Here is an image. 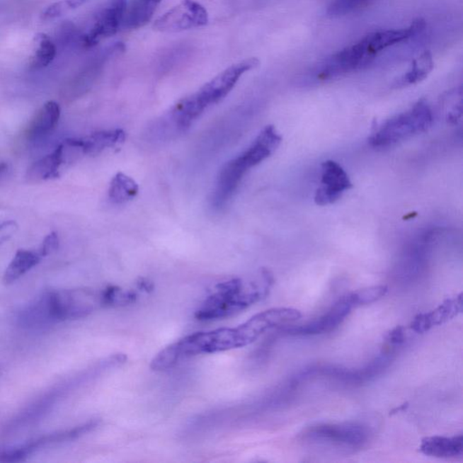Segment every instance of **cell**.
I'll list each match as a JSON object with an SVG mask.
<instances>
[{
	"label": "cell",
	"mask_w": 463,
	"mask_h": 463,
	"mask_svg": "<svg viewBox=\"0 0 463 463\" xmlns=\"http://www.w3.org/2000/svg\"><path fill=\"white\" fill-rule=\"evenodd\" d=\"M246 324L236 328L197 332L168 345L153 358L152 370L166 371L179 362L198 355L214 354L246 347L253 343Z\"/></svg>",
	"instance_id": "obj_1"
},
{
	"label": "cell",
	"mask_w": 463,
	"mask_h": 463,
	"mask_svg": "<svg viewBox=\"0 0 463 463\" xmlns=\"http://www.w3.org/2000/svg\"><path fill=\"white\" fill-rule=\"evenodd\" d=\"M273 283L268 270H263L260 280L246 282L236 278L218 283L195 311V317L201 321L230 317L265 298Z\"/></svg>",
	"instance_id": "obj_2"
},
{
	"label": "cell",
	"mask_w": 463,
	"mask_h": 463,
	"mask_svg": "<svg viewBox=\"0 0 463 463\" xmlns=\"http://www.w3.org/2000/svg\"><path fill=\"white\" fill-rule=\"evenodd\" d=\"M259 65L260 60L256 57L238 62L221 72L195 93L179 101L169 113V120L175 128L179 132L187 130L208 107L224 100L244 74Z\"/></svg>",
	"instance_id": "obj_3"
},
{
	"label": "cell",
	"mask_w": 463,
	"mask_h": 463,
	"mask_svg": "<svg viewBox=\"0 0 463 463\" xmlns=\"http://www.w3.org/2000/svg\"><path fill=\"white\" fill-rule=\"evenodd\" d=\"M282 139L275 126H266L246 151L228 161L218 175L212 198L214 207H224L233 197L247 171L272 156Z\"/></svg>",
	"instance_id": "obj_4"
},
{
	"label": "cell",
	"mask_w": 463,
	"mask_h": 463,
	"mask_svg": "<svg viewBox=\"0 0 463 463\" xmlns=\"http://www.w3.org/2000/svg\"><path fill=\"white\" fill-rule=\"evenodd\" d=\"M370 427L358 422L319 423L306 429L302 440L312 446L350 455L370 442Z\"/></svg>",
	"instance_id": "obj_5"
},
{
	"label": "cell",
	"mask_w": 463,
	"mask_h": 463,
	"mask_svg": "<svg viewBox=\"0 0 463 463\" xmlns=\"http://www.w3.org/2000/svg\"><path fill=\"white\" fill-rule=\"evenodd\" d=\"M433 120L431 108L425 100H420L406 113L387 120L368 139L375 149H387L412 137L426 132Z\"/></svg>",
	"instance_id": "obj_6"
},
{
	"label": "cell",
	"mask_w": 463,
	"mask_h": 463,
	"mask_svg": "<svg viewBox=\"0 0 463 463\" xmlns=\"http://www.w3.org/2000/svg\"><path fill=\"white\" fill-rule=\"evenodd\" d=\"M45 303L49 316L57 321L87 317L98 308L103 307L101 292L83 289L52 292Z\"/></svg>",
	"instance_id": "obj_7"
},
{
	"label": "cell",
	"mask_w": 463,
	"mask_h": 463,
	"mask_svg": "<svg viewBox=\"0 0 463 463\" xmlns=\"http://www.w3.org/2000/svg\"><path fill=\"white\" fill-rule=\"evenodd\" d=\"M208 22L210 16L203 5L197 0H181L156 19L154 28L163 33H178L205 27Z\"/></svg>",
	"instance_id": "obj_8"
},
{
	"label": "cell",
	"mask_w": 463,
	"mask_h": 463,
	"mask_svg": "<svg viewBox=\"0 0 463 463\" xmlns=\"http://www.w3.org/2000/svg\"><path fill=\"white\" fill-rule=\"evenodd\" d=\"M128 0H109L98 13L93 27L83 35L81 42L86 48L96 47L103 39L113 37L123 24Z\"/></svg>",
	"instance_id": "obj_9"
},
{
	"label": "cell",
	"mask_w": 463,
	"mask_h": 463,
	"mask_svg": "<svg viewBox=\"0 0 463 463\" xmlns=\"http://www.w3.org/2000/svg\"><path fill=\"white\" fill-rule=\"evenodd\" d=\"M353 309H355V305L348 293L341 297L321 317L314 319L307 324L287 326V327L280 328V332H283L289 336H314L328 333L338 328L350 314Z\"/></svg>",
	"instance_id": "obj_10"
},
{
	"label": "cell",
	"mask_w": 463,
	"mask_h": 463,
	"mask_svg": "<svg viewBox=\"0 0 463 463\" xmlns=\"http://www.w3.org/2000/svg\"><path fill=\"white\" fill-rule=\"evenodd\" d=\"M315 193V203L328 205L335 203L345 191L353 185L350 177L340 164L333 161H324L321 164V184Z\"/></svg>",
	"instance_id": "obj_11"
},
{
	"label": "cell",
	"mask_w": 463,
	"mask_h": 463,
	"mask_svg": "<svg viewBox=\"0 0 463 463\" xmlns=\"http://www.w3.org/2000/svg\"><path fill=\"white\" fill-rule=\"evenodd\" d=\"M425 28V21L422 18L416 19L410 27L396 30H383L372 33L358 41L362 50L370 61L384 49L401 43L413 37Z\"/></svg>",
	"instance_id": "obj_12"
},
{
	"label": "cell",
	"mask_w": 463,
	"mask_h": 463,
	"mask_svg": "<svg viewBox=\"0 0 463 463\" xmlns=\"http://www.w3.org/2000/svg\"><path fill=\"white\" fill-rule=\"evenodd\" d=\"M463 295L445 299L438 307L429 312L421 313L411 322L410 328L416 333H425L433 328L446 324L462 312Z\"/></svg>",
	"instance_id": "obj_13"
},
{
	"label": "cell",
	"mask_w": 463,
	"mask_h": 463,
	"mask_svg": "<svg viewBox=\"0 0 463 463\" xmlns=\"http://www.w3.org/2000/svg\"><path fill=\"white\" fill-rule=\"evenodd\" d=\"M420 451L425 455L435 458H462L463 436L459 435L452 437H425L421 442Z\"/></svg>",
	"instance_id": "obj_14"
},
{
	"label": "cell",
	"mask_w": 463,
	"mask_h": 463,
	"mask_svg": "<svg viewBox=\"0 0 463 463\" xmlns=\"http://www.w3.org/2000/svg\"><path fill=\"white\" fill-rule=\"evenodd\" d=\"M125 139V133L122 130H103L93 133L81 139H68L67 144L81 151L84 154H97L103 149L122 143Z\"/></svg>",
	"instance_id": "obj_15"
},
{
	"label": "cell",
	"mask_w": 463,
	"mask_h": 463,
	"mask_svg": "<svg viewBox=\"0 0 463 463\" xmlns=\"http://www.w3.org/2000/svg\"><path fill=\"white\" fill-rule=\"evenodd\" d=\"M162 0H128L123 27L130 30L145 27L151 22Z\"/></svg>",
	"instance_id": "obj_16"
},
{
	"label": "cell",
	"mask_w": 463,
	"mask_h": 463,
	"mask_svg": "<svg viewBox=\"0 0 463 463\" xmlns=\"http://www.w3.org/2000/svg\"><path fill=\"white\" fill-rule=\"evenodd\" d=\"M61 108L59 104L49 101L45 103L38 113L35 114V118L32 120L28 129V139H35L42 138V137L48 135L57 126L58 120L60 119Z\"/></svg>",
	"instance_id": "obj_17"
},
{
	"label": "cell",
	"mask_w": 463,
	"mask_h": 463,
	"mask_svg": "<svg viewBox=\"0 0 463 463\" xmlns=\"http://www.w3.org/2000/svg\"><path fill=\"white\" fill-rule=\"evenodd\" d=\"M65 161L64 147L61 144L53 153L39 159L28 168L27 178L29 182H39L57 178L58 171Z\"/></svg>",
	"instance_id": "obj_18"
},
{
	"label": "cell",
	"mask_w": 463,
	"mask_h": 463,
	"mask_svg": "<svg viewBox=\"0 0 463 463\" xmlns=\"http://www.w3.org/2000/svg\"><path fill=\"white\" fill-rule=\"evenodd\" d=\"M41 254L28 250H18L14 258L9 263L3 276L5 285H11L16 280L34 268L40 262Z\"/></svg>",
	"instance_id": "obj_19"
},
{
	"label": "cell",
	"mask_w": 463,
	"mask_h": 463,
	"mask_svg": "<svg viewBox=\"0 0 463 463\" xmlns=\"http://www.w3.org/2000/svg\"><path fill=\"white\" fill-rule=\"evenodd\" d=\"M433 55L429 51L423 52L415 58L408 72L401 78L397 86H406L420 83L429 76L433 69Z\"/></svg>",
	"instance_id": "obj_20"
},
{
	"label": "cell",
	"mask_w": 463,
	"mask_h": 463,
	"mask_svg": "<svg viewBox=\"0 0 463 463\" xmlns=\"http://www.w3.org/2000/svg\"><path fill=\"white\" fill-rule=\"evenodd\" d=\"M138 192V184L132 178L119 172L110 182L109 197L114 203L122 204L132 200Z\"/></svg>",
	"instance_id": "obj_21"
},
{
	"label": "cell",
	"mask_w": 463,
	"mask_h": 463,
	"mask_svg": "<svg viewBox=\"0 0 463 463\" xmlns=\"http://www.w3.org/2000/svg\"><path fill=\"white\" fill-rule=\"evenodd\" d=\"M35 54L32 57L31 65L35 69L48 67L55 60L57 47L53 41L44 33H39L35 37Z\"/></svg>",
	"instance_id": "obj_22"
},
{
	"label": "cell",
	"mask_w": 463,
	"mask_h": 463,
	"mask_svg": "<svg viewBox=\"0 0 463 463\" xmlns=\"http://www.w3.org/2000/svg\"><path fill=\"white\" fill-rule=\"evenodd\" d=\"M103 307H117L132 304L138 299V293L130 290H122L120 287L109 286L101 292Z\"/></svg>",
	"instance_id": "obj_23"
},
{
	"label": "cell",
	"mask_w": 463,
	"mask_h": 463,
	"mask_svg": "<svg viewBox=\"0 0 463 463\" xmlns=\"http://www.w3.org/2000/svg\"><path fill=\"white\" fill-rule=\"evenodd\" d=\"M388 292V287L386 285H376L357 290V291L348 293L355 307L371 304L378 299H382Z\"/></svg>",
	"instance_id": "obj_24"
},
{
	"label": "cell",
	"mask_w": 463,
	"mask_h": 463,
	"mask_svg": "<svg viewBox=\"0 0 463 463\" xmlns=\"http://www.w3.org/2000/svg\"><path fill=\"white\" fill-rule=\"evenodd\" d=\"M372 0H332L328 13L332 16L350 14L367 6Z\"/></svg>",
	"instance_id": "obj_25"
},
{
	"label": "cell",
	"mask_w": 463,
	"mask_h": 463,
	"mask_svg": "<svg viewBox=\"0 0 463 463\" xmlns=\"http://www.w3.org/2000/svg\"><path fill=\"white\" fill-rule=\"evenodd\" d=\"M69 9L65 0L64 1L55 2L45 9L43 14H42V19L45 21H54V19L64 16Z\"/></svg>",
	"instance_id": "obj_26"
},
{
	"label": "cell",
	"mask_w": 463,
	"mask_h": 463,
	"mask_svg": "<svg viewBox=\"0 0 463 463\" xmlns=\"http://www.w3.org/2000/svg\"><path fill=\"white\" fill-rule=\"evenodd\" d=\"M58 247H59V238H58L57 234L53 232V233L49 234L45 238L39 253L41 254L42 257L48 256L57 252Z\"/></svg>",
	"instance_id": "obj_27"
},
{
	"label": "cell",
	"mask_w": 463,
	"mask_h": 463,
	"mask_svg": "<svg viewBox=\"0 0 463 463\" xmlns=\"http://www.w3.org/2000/svg\"><path fill=\"white\" fill-rule=\"evenodd\" d=\"M387 341L389 347L396 348L397 345H402L406 341V331L402 326H397L387 335Z\"/></svg>",
	"instance_id": "obj_28"
},
{
	"label": "cell",
	"mask_w": 463,
	"mask_h": 463,
	"mask_svg": "<svg viewBox=\"0 0 463 463\" xmlns=\"http://www.w3.org/2000/svg\"><path fill=\"white\" fill-rule=\"evenodd\" d=\"M18 230V224L15 221H6L0 224V244L8 241Z\"/></svg>",
	"instance_id": "obj_29"
},
{
	"label": "cell",
	"mask_w": 463,
	"mask_h": 463,
	"mask_svg": "<svg viewBox=\"0 0 463 463\" xmlns=\"http://www.w3.org/2000/svg\"><path fill=\"white\" fill-rule=\"evenodd\" d=\"M88 1H89V0H65L68 8L70 9L80 8L81 6L86 4V3Z\"/></svg>",
	"instance_id": "obj_30"
},
{
	"label": "cell",
	"mask_w": 463,
	"mask_h": 463,
	"mask_svg": "<svg viewBox=\"0 0 463 463\" xmlns=\"http://www.w3.org/2000/svg\"><path fill=\"white\" fill-rule=\"evenodd\" d=\"M6 168H8V165L6 163H0V175H2L6 171Z\"/></svg>",
	"instance_id": "obj_31"
},
{
	"label": "cell",
	"mask_w": 463,
	"mask_h": 463,
	"mask_svg": "<svg viewBox=\"0 0 463 463\" xmlns=\"http://www.w3.org/2000/svg\"><path fill=\"white\" fill-rule=\"evenodd\" d=\"M407 406H407V404H403L402 406L397 407V408L392 411V413H396V412H401V411H403V410L406 409Z\"/></svg>",
	"instance_id": "obj_32"
}]
</instances>
